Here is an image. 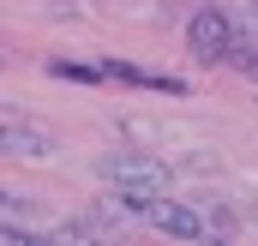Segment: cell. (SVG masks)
I'll use <instances>...</instances> for the list:
<instances>
[{
  "mask_svg": "<svg viewBox=\"0 0 258 246\" xmlns=\"http://www.w3.org/2000/svg\"><path fill=\"white\" fill-rule=\"evenodd\" d=\"M54 150H60L54 132H42V126H30V120H0V156L42 162V156H54Z\"/></svg>",
  "mask_w": 258,
  "mask_h": 246,
  "instance_id": "4",
  "label": "cell"
},
{
  "mask_svg": "<svg viewBox=\"0 0 258 246\" xmlns=\"http://www.w3.org/2000/svg\"><path fill=\"white\" fill-rule=\"evenodd\" d=\"M24 240H36L30 228H12V222H0V246H24Z\"/></svg>",
  "mask_w": 258,
  "mask_h": 246,
  "instance_id": "6",
  "label": "cell"
},
{
  "mask_svg": "<svg viewBox=\"0 0 258 246\" xmlns=\"http://www.w3.org/2000/svg\"><path fill=\"white\" fill-rule=\"evenodd\" d=\"M126 228V210L114 204V210H90V216H72V222H60L54 234L60 240H108V234H120Z\"/></svg>",
  "mask_w": 258,
  "mask_h": 246,
  "instance_id": "5",
  "label": "cell"
},
{
  "mask_svg": "<svg viewBox=\"0 0 258 246\" xmlns=\"http://www.w3.org/2000/svg\"><path fill=\"white\" fill-rule=\"evenodd\" d=\"M234 18L222 12V6H198L192 12V24H186V48H192L204 66H216V60H228V48H234Z\"/></svg>",
  "mask_w": 258,
  "mask_h": 246,
  "instance_id": "2",
  "label": "cell"
},
{
  "mask_svg": "<svg viewBox=\"0 0 258 246\" xmlns=\"http://www.w3.org/2000/svg\"><path fill=\"white\" fill-rule=\"evenodd\" d=\"M0 210H30V198L24 192H0Z\"/></svg>",
  "mask_w": 258,
  "mask_h": 246,
  "instance_id": "7",
  "label": "cell"
},
{
  "mask_svg": "<svg viewBox=\"0 0 258 246\" xmlns=\"http://www.w3.org/2000/svg\"><path fill=\"white\" fill-rule=\"evenodd\" d=\"M144 222L156 228V234H174V240H210V222H204V210L186 204V198H150V210H144Z\"/></svg>",
  "mask_w": 258,
  "mask_h": 246,
  "instance_id": "3",
  "label": "cell"
},
{
  "mask_svg": "<svg viewBox=\"0 0 258 246\" xmlns=\"http://www.w3.org/2000/svg\"><path fill=\"white\" fill-rule=\"evenodd\" d=\"M96 174L114 192H168V180H174V168L156 150H114V156L96 162Z\"/></svg>",
  "mask_w": 258,
  "mask_h": 246,
  "instance_id": "1",
  "label": "cell"
}]
</instances>
